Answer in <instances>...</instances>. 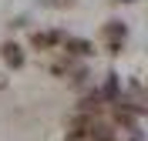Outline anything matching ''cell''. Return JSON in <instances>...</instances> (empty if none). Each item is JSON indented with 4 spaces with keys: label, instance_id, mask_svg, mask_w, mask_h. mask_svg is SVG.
Instances as JSON below:
<instances>
[{
    "label": "cell",
    "instance_id": "5",
    "mask_svg": "<svg viewBox=\"0 0 148 141\" xmlns=\"http://www.w3.org/2000/svg\"><path fill=\"white\" fill-rule=\"evenodd\" d=\"M64 54L67 57H91L94 54V44L91 40H81V37H64Z\"/></svg>",
    "mask_w": 148,
    "mask_h": 141
},
{
    "label": "cell",
    "instance_id": "4",
    "mask_svg": "<svg viewBox=\"0 0 148 141\" xmlns=\"http://www.w3.org/2000/svg\"><path fill=\"white\" fill-rule=\"evenodd\" d=\"M0 57H3V64L14 67V71H17V67H24V61H27V57H24V47H20L17 40H7V44L0 47Z\"/></svg>",
    "mask_w": 148,
    "mask_h": 141
},
{
    "label": "cell",
    "instance_id": "12",
    "mask_svg": "<svg viewBox=\"0 0 148 141\" xmlns=\"http://www.w3.org/2000/svg\"><path fill=\"white\" fill-rule=\"evenodd\" d=\"M131 141H141V134H131Z\"/></svg>",
    "mask_w": 148,
    "mask_h": 141
},
{
    "label": "cell",
    "instance_id": "3",
    "mask_svg": "<svg viewBox=\"0 0 148 141\" xmlns=\"http://www.w3.org/2000/svg\"><path fill=\"white\" fill-rule=\"evenodd\" d=\"M64 30H34L30 34V47H37V50H51V47L64 44Z\"/></svg>",
    "mask_w": 148,
    "mask_h": 141
},
{
    "label": "cell",
    "instance_id": "9",
    "mask_svg": "<svg viewBox=\"0 0 148 141\" xmlns=\"http://www.w3.org/2000/svg\"><path fill=\"white\" fill-rule=\"evenodd\" d=\"M44 7H54V10H64V7H74V0H40Z\"/></svg>",
    "mask_w": 148,
    "mask_h": 141
},
{
    "label": "cell",
    "instance_id": "7",
    "mask_svg": "<svg viewBox=\"0 0 148 141\" xmlns=\"http://www.w3.org/2000/svg\"><path fill=\"white\" fill-rule=\"evenodd\" d=\"M101 94L98 91H88V94H81V101H77V111L81 114H91V118H98V114H101Z\"/></svg>",
    "mask_w": 148,
    "mask_h": 141
},
{
    "label": "cell",
    "instance_id": "8",
    "mask_svg": "<svg viewBox=\"0 0 148 141\" xmlns=\"http://www.w3.org/2000/svg\"><path fill=\"white\" fill-rule=\"evenodd\" d=\"M88 141H118V134H114V128H111V124H104V121H98V118H94L91 128H88Z\"/></svg>",
    "mask_w": 148,
    "mask_h": 141
},
{
    "label": "cell",
    "instance_id": "2",
    "mask_svg": "<svg viewBox=\"0 0 148 141\" xmlns=\"http://www.w3.org/2000/svg\"><path fill=\"white\" fill-rule=\"evenodd\" d=\"M111 128L114 131H128V134H141V124H138V114H131L128 108H121V104H111Z\"/></svg>",
    "mask_w": 148,
    "mask_h": 141
},
{
    "label": "cell",
    "instance_id": "1",
    "mask_svg": "<svg viewBox=\"0 0 148 141\" xmlns=\"http://www.w3.org/2000/svg\"><path fill=\"white\" fill-rule=\"evenodd\" d=\"M101 37H104V50L108 54H121L125 44H128V24L125 20H108L101 27Z\"/></svg>",
    "mask_w": 148,
    "mask_h": 141
},
{
    "label": "cell",
    "instance_id": "10",
    "mask_svg": "<svg viewBox=\"0 0 148 141\" xmlns=\"http://www.w3.org/2000/svg\"><path fill=\"white\" fill-rule=\"evenodd\" d=\"M67 141H88V134H67Z\"/></svg>",
    "mask_w": 148,
    "mask_h": 141
},
{
    "label": "cell",
    "instance_id": "11",
    "mask_svg": "<svg viewBox=\"0 0 148 141\" xmlns=\"http://www.w3.org/2000/svg\"><path fill=\"white\" fill-rule=\"evenodd\" d=\"M3 87H7V77H0V91H3Z\"/></svg>",
    "mask_w": 148,
    "mask_h": 141
},
{
    "label": "cell",
    "instance_id": "13",
    "mask_svg": "<svg viewBox=\"0 0 148 141\" xmlns=\"http://www.w3.org/2000/svg\"><path fill=\"white\" fill-rule=\"evenodd\" d=\"M118 3H135V0H118Z\"/></svg>",
    "mask_w": 148,
    "mask_h": 141
},
{
    "label": "cell",
    "instance_id": "6",
    "mask_svg": "<svg viewBox=\"0 0 148 141\" xmlns=\"http://www.w3.org/2000/svg\"><path fill=\"white\" fill-rule=\"evenodd\" d=\"M98 94H101L104 104H114V101H118V94H121V77L114 74V71L104 74V84H101V91H98Z\"/></svg>",
    "mask_w": 148,
    "mask_h": 141
}]
</instances>
